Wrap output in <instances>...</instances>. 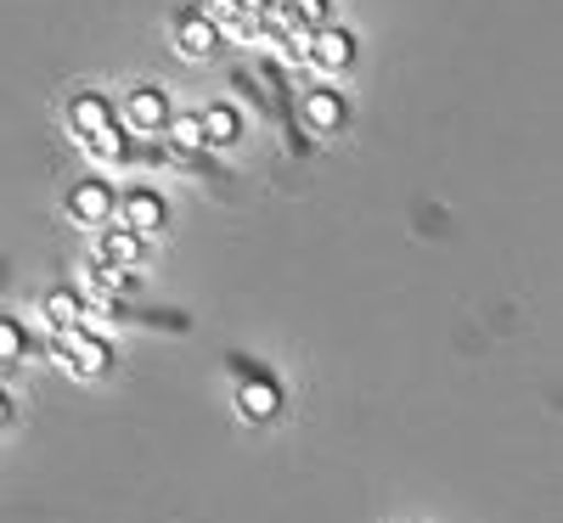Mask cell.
<instances>
[{"mask_svg":"<svg viewBox=\"0 0 563 523\" xmlns=\"http://www.w3.org/2000/svg\"><path fill=\"white\" fill-rule=\"evenodd\" d=\"M29 355V338H23V326L12 315H0V371H12L18 360Z\"/></svg>","mask_w":563,"mask_h":523,"instance_id":"obj_17","label":"cell"},{"mask_svg":"<svg viewBox=\"0 0 563 523\" xmlns=\"http://www.w3.org/2000/svg\"><path fill=\"white\" fill-rule=\"evenodd\" d=\"M238 7H243V12H249V18H254V12H260V0H238Z\"/></svg>","mask_w":563,"mask_h":523,"instance_id":"obj_20","label":"cell"},{"mask_svg":"<svg viewBox=\"0 0 563 523\" xmlns=\"http://www.w3.org/2000/svg\"><path fill=\"white\" fill-rule=\"evenodd\" d=\"M305 63H310L321 79H333V74L355 68V34H350V29H339V23L316 29V34H310V52H305Z\"/></svg>","mask_w":563,"mask_h":523,"instance_id":"obj_5","label":"cell"},{"mask_svg":"<svg viewBox=\"0 0 563 523\" xmlns=\"http://www.w3.org/2000/svg\"><path fill=\"white\" fill-rule=\"evenodd\" d=\"M113 214H119V225H130V231H141V236H158V231L169 225V203L153 192V186H135V192H124V198L113 203Z\"/></svg>","mask_w":563,"mask_h":523,"instance_id":"obj_6","label":"cell"},{"mask_svg":"<svg viewBox=\"0 0 563 523\" xmlns=\"http://www.w3.org/2000/svg\"><path fill=\"white\" fill-rule=\"evenodd\" d=\"M294 119L305 124V135H339L350 124V102H344V90L316 85V90H305V97H299Z\"/></svg>","mask_w":563,"mask_h":523,"instance_id":"obj_2","label":"cell"},{"mask_svg":"<svg viewBox=\"0 0 563 523\" xmlns=\"http://www.w3.org/2000/svg\"><path fill=\"white\" fill-rule=\"evenodd\" d=\"M164 124H169L164 85H135L130 97H124V135L147 141V135H164Z\"/></svg>","mask_w":563,"mask_h":523,"instance_id":"obj_3","label":"cell"},{"mask_svg":"<svg viewBox=\"0 0 563 523\" xmlns=\"http://www.w3.org/2000/svg\"><path fill=\"white\" fill-rule=\"evenodd\" d=\"M282 400H288V394H282V377H271L265 366L238 383V411H243L249 422H276V416H282Z\"/></svg>","mask_w":563,"mask_h":523,"instance_id":"obj_7","label":"cell"},{"mask_svg":"<svg viewBox=\"0 0 563 523\" xmlns=\"http://www.w3.org/2000/svg\"><path fill=\"white\" fill-rule=\"evenodd\" d=\"M119 113H113V102L102 97V90H79V97L68 102V124L79 130V135H90V130H102V124H113Z\"/></svg>","mask_w":563,"mask_h":523,"instance_id":"obj_12","label":"cell"},{"mask_svg":"<svg viewBox=\"0 0 563 523\" xmlns=\"http://www.w3.org/2000/svg\"><path fill=\"white\" fill-rule=\"evenodd\" d=\"M192 12H198V18H209L220 34H238V29H249V12L238 7V0H198Z\"/></svg>","mask_w":563,"mask_h":523,"instance_id":"obj_16","label":"cell"},{"mask_svg":"<svg viewBox=\"0 0 563 523\" xmlns=\"http://www.w3.org/2000/svg\"><path fill=\"white\" fill-rule=\"evenodd\" d=\"M0 427H12V394L0 389Z\"/></svg>","mask_w":563,"mask_h":523,"instance_id":"obj_19","label":"cell"},{"mask_svg":"<svg viewBox=\"0 0 563 523\" xmlns=\"http://www.w3.org/2000/svg\"><path fill=\"white\" fill-rule=\"evenodd\" d=\"M113 203H119V192L102 180V175H90V180H74L68 186V198H63V209H68V220H79V225H108L113 220Z\"/></svg>","mask_w":563,"mask_h":523,"instance_id":"obj_4","label":"cell"},{"mask_svg":"<svg viewBox=\"0 0 563 523\" xmlns=\"http://www.w3.org/2000/svg\"><path fill=\"white\" fill-rule=\"evenodd\" d=\"M85 153L97 158L102 169H119V164L130 158V135H124V124L113 119V124H102V130H90V135H85Z\"/></svg>","mask_w":563,"mask_h":523,"instance_id":"obj_11","label":"cell"},{"mask_svg":"<svg viewBox=\"0 0 563 523\" xmlns=\"http://www.w3.org/2000/svg\"><path fill=\"white\" fill-rule=\"evenodd\" d=\"M90 254H97L102 265H141V254H147V236L130 231V225H97V243H90Z\"/></svg>","mask_w":563,"mask_h":523,"instance_id":"obj_8","label":"cell"},{"mask_svg":"<svg viewBox=\"0 0 563 523\" xmlns=\"http://www.w3.org/2000/svg\"><path fill=\"white\" fill-rule=\"evenodd\" d=\"M52 332H57L52 349H57V360H63L74 377H108V371H113V344L102 338L97 326L74 321V326H52Z\"/></svg>","mask_w":563,"mask_h":523,"instance_id":"obj_1","label":"cell"},{"mask_svg":"<svg viewBox=\"0 0 563 523\" xmlns=\"http://www.w3.org/2000/svg\"><path fill=\"white\" fill-rule=\"evenodd\" d=\"M294 23L299 29H327V23H333V0H294Z\"/></svg>","mask_w":563,"mask_h":523,"instance_id":"obj_18","label":"cell"},{"mask_svg":"<svg viewBox=\"0 0 563 523\" xmlns=\"http://www.w3.org/2000/svg\"><path fill=\"white\" fill-rule=\"evenodd\" d=\"M214 45H220V29H214L209 18H198V12H180V18H175V52H180L186 63H209Z\"/></svg>","mask_w":563,"mask_h":523,"instance_id":"obj_9","label":"cell"},{"mask_svg":"<svg viewBox=\"0 0 563 523\" xmlns=\"http://www.w3.org/2000/svg\"><path fill=\"white\" fill-rule=\"evenodd\" d=\"M198 124H203V147H214V153H225V147H238L243 141V113L231 108V102H209L203 113H198Z\"/></svg>","mask_w":563,"mask_h":523,"instance_id":"obj_10","label":"cell"},{"mask_svg":"<svg viewBox=\"0 0 563 523\" xmlns=\"http://www.w3.org/2000/svg\"><path fill=\"white\" fill-rule=\"evenodd\" d=\"M164 141L175 153H186V158H198L203 153V124H198V113H169V124H164Z\"/></svg>","mask_w":563,"mask_h":523,"instance_id":"obj_13","label":"cell"},{"mask_svg":"<svg viewBox=\"0 0 563 523\" xmlns=\"http://www.w3.org/2000/svg\"><path fill=\"white\" fill-rule=\"evenodd\" d=\"M40 310H45V321L52 326H74V321H85V299L74 293V288H52L40 299Z\"/></svg>","mask_w":563,"mask_h":523,"instance_id":"obj_15","label":"cell"},{"mask_svg":"<svg viewBox=\"0 0 563 523\" xmlns=\"http://www.w3.org/2000/svg\"><path fill=\"white\" fill-rule=\"evenodd\" d=\"M90 281H97V293H108V299H135V288H141L130 265H102V259L90 270Z\"/></svg>","mask_w":563,"mask_h":523,"instance_id":"obj_14","label":"cell"}]
</instances>
